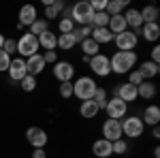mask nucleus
Masks as SVG:
<instances>
[{
	"label": "nucleus",
	"mask_w": 160,
	"mask_h": 158,
	"mask_svg": "<svg viewBox=\"0 0 160 158\" xmlns=\"http://www.w3.org/2000/svg\"><path fill=\"white\" fill-rule=\"evenodd\" d=\"M111 73L115 75H128L137 66V54L135 51H115L109 58Z\"/></svg>",
	"instance_id": "f257e3e1"
},
{
	"label": "nucleus",
	"mask_w": 160,
	"mask_h": 158,
	"mask_svg": "<svg viewBox=\"0 0 160 158\" xmlns=\"http://www.w3.org/2000/svg\"><path fill=\"white\" fill-rule=\"evenodd\" d=\"M96 81L90 77V75H83L79 77L77 81H73V96H77L79 100H90L96 92Z\"/></svg>",
	"instance_id": "f03ea898"
},
{
	"label": "nucleus",
	"mask_w": 160,
	"mask_h": 158,
	"mask_svg": "<svg viewBox=\"0 0 160 158\" xmlns=\"http://www.w3.org/2000/svg\"><path fill=\"white\" fill-rule=\"evenodd\" d=\"M92 7H90V2H77L71 7V11H68V17L75 22V26H90L92 24Z\"/></svg>",
	"instance_id": "7ed1b4c3"
},
{
	"label": "nucleus",
	"mask_w": 160,
	"mask_h": 158,
	"mask_svg": "<svg viewBox=\"0 0 160 158\" xmlns=\"http://www.w3.org/2000/svg\"><path fill=\"white\" fill-rule=\"evenodd\" d=\"M15 43H17V54H19V58H24V60H28L30 56L38 54V38L32 37L30 32L22 34Z\"/></svg>",
	"instance_id": "20e7f679"
},
{
	"label": "nucleus",
	"mask_w": 160,
	"mask_h": 158,
	"mask_svg": "<svg viewBox=\"0 0 160 158\" xmlns=\"http://www.w3.org/2000/svg\"><path fill=\"white\" fill-rule=\"evenodd\" d=\"M122 124V137H130V139H137L145 133V124L139 115H128L126 120L120 122Z\"/></svg>",
	"instance_id": "39448f33"
},
{
	"label": "nucleus",
	"mask_w": 160,
	"mask_h": 158,
	"mask_svg": "<svg viewBox=\"0 0 160 158\" xmlns=\"http://www.w3.org/2000/svg\"><path fill=\"white\" fill-rule=\"evenodd\" d=\"M113 41H115L118 51H132L137 47V43H139V32H135V30H124L120 34H115Z\"/></svg>",
	"instance_id": "423d86ee"
},
{
	"label": "nucleus",
	"mask_w": 160,
	"mask_h": 158,
	"mask_svg": "<svg viewBox=\"0 0 160 158\" xmlns=\"http://www.w3.org/2000/svg\"><path fill=\"white\" fill-rule=\"evenodd\" d=\"M88 64H90V71H92L94 75H98V77H109V75H111L109 56H105V54H96V56H92Z\"/></svg>",
	"instance_id": "0eeeda50"
},
{
	"label": "nucleus",
	"mask_w": 160,
	"mask_h": 158,
	"mask_svg": "<svg viewBox=\"0 0 160 158\" xmlns=\"http://www.w3.org/2000/svg\"><path fill=\"white\" fill-rule=\"evenodd\" d=\"M53 77L58 79V81H73L75 77V66L71 64V62L66 60H58L56 64H53Z\"/></svg>",
	"instance_id": "6e6552de"
},
{
	"label": "nucleus",
	"mask_w": 160,
	"mask_h": 158,
	"mask_svg": "<svg viewBox=\"0 0 160 158\" xmlns=\"http://www.w3.org/2000/svg\"><path fill=\"white\" fill-rule=\"evenodd\" d=\"M105 111H107L109 120H120V118H124V115H126L128 105H126L124 100H120L118 96H113V98H109V100H107V107H105Z\"/></svg>",
	"instance_id": "1a4fd4ad"
},
{
	"label": "nucleus",
	"mask_w": 160,
	"mask_h": 158,
	"mask_svg": "<svg viewBox=\"0 0 160 158\" xmlns=\"http://www.w3.org/2000/svg\"><path fill=\"white\" fill-rule=\"evenodd\" d=\"M102 139H107V141H118V139H122V124L120 120H107L102 122Z\"/></svg>",
	"instance_id": "9d476101"
},
{
	"label": "nucleus",
	"mask_w": 160,
	"mask_h": 158,
	"mask_svg": "<svg viewBox=\"0 0 160 158\" xmlns=\"http://www.w3.org/2000/svg\"><path fill=\"white\" fill-rule=\"evenodd\" d=\"M26 139H28V143L32 147H45L47 141H49L47 133H45L43 128H38V126H30V128L26 130Z\"/></svg>",
	"instance_id": "9b49d317"
},
{
	"label": "nucleus",
	"mask_w": 160,
	"mask_h": 158,
	"mask_svg": "<svg viewBox=\"0 0 160 158\" xmlns=\"http://www.w3.org/2000/svg\"><path fill=\"white\" fill-rule=\"evenodd\" d=\"M9 79L11 81H22L26 75H28V69H26V60L24 58H13L11 64H9Z\"/></svg>",
	"instance_id": "f8f14e48"
},
{
	"label": "nucleus",
	"mask_w": 160,
	"mask_h": 158,
	"mask_svg": "<svg viewBox=\"0 0 160 158\" xmlns=\"http://www.w3.org/2000/svg\"><path fill=\"white\" fill-rule=\"evenodd\" d=\"M113 96H118L120 100H124L126 105H128V103H135L137 98H139L137 85H130L128 81H126V84H120L118 88H115V94H113Z\"/></svg>",
	"instance_id": "ddd939ff"
},
{
	"label": "nucleus",
	"mask_w": 160,
	"mask_h": 158,
	"mask_svg": "<svg viewBox=\"0 0 160 158\" xmlns=\"http://www.w3.org/2000/svg\"><path fill=\"white\" fill-rule=\"evenodd\" d=\"M17 17H19V22H17V24H22L24 28H26V26L30 28V26L38 19L37 7H34V4H24V7L19 9V15H17Z\"/></svg>",
	"instance_id": "4468645a"
},
{
	"label": "nucleus",
	"mask_w": 160,
	"mask_h": 158,
	"mask_svg": "<svg viewBox=\"0 0 160 158\" xmlns=\"http://www.w3.org/2000/svg\"><path fill=\"white\" fill-rule=\"evenodd\" d=\"M26 69H28V75H32V77L41 75L45 71V60H43V56H41V54L30 56V58L26 60Z\"/></svg>",
	"instance_id": "2eb2a0df"
},
{
	"label": "nucleus",
	"mask_w": 160,
	"mask_h": 158,
	"mask_svg": "<svg viewBox=\"0 0 160 158\" xmlns=\"http://www.w3.org/2000/svg\"><path fill=\"white\" fill-rule=\"evenodd\" d=\"M124 19H126V26L130 28V30H135V32H139L141 30V26H143V19H141V13H139V9H128L126 13H122Z\"/></svg>",
	"instance_id": "dca6fc26"
},
{
	"label": "nucleus",
	"mask_w": 160,
	"mask_h": 158,
	"mask_svg": "<svg viewBox=\"0 0 160 158\" xmlns=\"http://www.w3.org/2000/svg\"><path fill=\"white\" fill-rule=\"evenodd\" d=\"M92 152H94V156H96V158H109V156H113L111 141H107V139H96V141L92 143Z\"/></svg>",
	"instance_id": "f3484780"
},
{
	"label": "nucleus",
	"mask_w": 160,
	"mask_h": 158,
	"mask_svg": "<svg viewBox=\"0 0 160 158\" xmlns=\"http://www.w3.org/2000/svg\"><path fill=\"white\" fill-rule=\"evenodd\" d=\"M141 120H143L145 126H158L160 124V107L158 105H149V107H145Z\"/></svg>",
	"instance_id": "a211bd4d"
},
{
	"label": "nucleus",
	"mask_w": 160,
	"mask_h": 158,
	"mask_svg": "<svg viewBox=\"0 0 160 158\" xmlns=\"http://www.w3.org/2000/svg\"><path fill=\"white\" fill-rule=\"evenodd\" d=\"M98 105L90 98V100H81V105H79V115L81 118H86V120H92V118H96L98 115Z\"/></svg>",
	"instance_id": "6ab92c4d"
},
{
	"label": "nucleus",
	"mask_w": 160,
	"mask_h": 158,
	"mask_svg": "<svg viewBox=\"0 0 160 158\" xmlns=\"http://www.w3.org/2000/svg\"><path fill=\"white\" fill-rule=\"evenodd\" d=\"M139 73H141V77L145 79V81H152L156 75L160 73V69H158V64H154V62H149V60H145V62H141L139 64V69H137Z\"/></svg>",
	"instance_id": "aec40b11"
},
{
	"label": "nucleus",
	"mask_w": 160,
	"mask_h": 158,
	"mask_svg": "<svg viewBox=\"0 0 160 158\" xmlns=\"http://www.w3.org/2000/svg\"><path fill=\"white\" fill-rule=\"evenodd\" d=\"M38 38V47H43L45 51H56V43H58V34H53L51 30L43 32Z\"/></svg>",
	"instance_id": "412c9836"
},
{
	"label": "nucleus",
	"mask_w": 160,
	"mask_h": 158,
	"mask_svg": "<svg viewBox=\"0 0 160 158\" xmlns=\"http://www.w3.org/2000/svg\"><path fill=\"white\" fill-rule=\"evenodd\" d=\"M139 34H143V38L149 41V43H156L160 38V26L158 24H143L141 30H139Z\"/></svg>",
	"instance_id": "4be33fe9"
},
{
	"label": "nucleus",
	"mask_w": 160,
	"mask_h": 158,
	"mask_svg": "<svg viewBox=\"0 0 160 158\" xmlns=\"http://www.w3.org/2000/svg\"><path fill=\"white\" fill-rule=\"evenodd\" d=\"M107 28H109V32L113 34V37H115V34H120V32H124V30H128L124 15H113V17H109V24H107Z\"/></svg>",
	"instance_id": "5701e85b"
},
{
	"label": "nucleus",
	"mask_w": 160,
	"mask_h": 158,
	"mask_svg": "<svg viewBox=\"0 0 160 158\" xmlns=\"http://www.w3.org/2000/svg\"><path fill=\"white\" fill-rule=\"evenodd\" d=\"M92 41H96L98 45H107L113 41V34L109 32V28H92V34H90Z\"/></svg>",
	"instance_id": "b1692460"
},
{
	"label": "nucleus",
	"mask_w": 160,
	"mask_h": 158,
	"mask_svg": "<svg viewBox=\"0 0 160 158\" xmlns=\"http://www.w3.org/2000/svg\"><path fill=\"white\" fill-rule=\"evenodd\" d=\"M139 13H141V19H143V24H158V17H160L158 7L149 4V7H143V9H141Z\"/></svg>",
	"instance_id": "393cba45"
},
{
	"label": "nucleus",
	"mask_w": 160,
	"mask_h": 158,
	"mask_svg": "<svg viewBox=\"0 0 160 158\" xmlns=\"http://www.w3.org/2000/svg\"><path fill=\"white\" fill-rule=\"evenodd\" d=\"M62 11H64V2H62V0H51V4L45 7V19L51 22V19H56V17H60Z\"/></svg>",
	"instance_id": "a878e982"
},
{
	"label": "nucleus",
	"mask_w": 160,
	"mask_h": 158,
	"mask_svg": "<svg viewBox=\"0 0 160 158\" xmlns=\"http://www.w3.org/2000/svg\"><path fill=\"white\" fill-rule=\"evenodd\" d=\"M126 7H128V2H126V0H107L105 13H107L109 17H113V15H122Z\"/></svg>",
	"instance_id": "bb28decb"
},
{
	"label": "nucleus",
	"mask_w": 160,
	"mask_h": 158,
	"mask_svg": "<svg viewBox=\"0 0 160 158\" xmlns=\"http://www.w3.org/2000/svg\"><path fill=\"white\" fill-rule=\"evenodd\" d=\"M137 94L141 98H145V100L148 98H154L156 96V85L152 84V81H141V84L137 85Z\"/></svg>",
	"instance_id": "cd10ccee"
},
{
	"label": "nucleus",
	"mask_w": 160,
	"mask_h": 158,
	"mask_svg": "<svg viewBox=\"0 0 160 158\" xmlns=\"http://www.w3.org/2000/svg\"><path fill=\"white\" fill-rule=\"evenodd\" d=\"M47 30H49V22H47L45 17H38L37 22L28 28V32H30L32 37H41V34H43V32H47Z\"/></svg>",
	"instance_id": "c85d7f7f"
},
{
	"label": "nucleus",
	"mask_w": 160,
	"mask_h": 158,
	"mask_svg": "<svg viewBox=\"0 0 160 158\" xmlns=\"http://www.w3.org/2000/svg\"><path fill=\"white\" fill-rule=\"evenodd\" d=\"M81 51H83V56L92 58V56L100 54V45L96 41H92V38H86V41H81Z\"/></svg>",
	"instance_id": "c756f323"
},
{
	"label": "nucleus",
	"mask_w": 160,
	"mask_h": 158,
	"mask_svg": "<svg viewBox=\"0 0 160 158\" xmlns=\"http://www.w3.org/2000/svg\"><path fill=\"white\" fill-rule=\"evenodd\" d=\"M77 45V41H75L73 32L71 34H58V43H56V47H60L62 51H68V49H73Z\"/></svg>",
	"instance_id": "7c9ffc66"
},
{
	"label": "nucleus",
	"mask_w": 160,
	"mask_h": 158,
	"mask_svg": "<svg viewBox=\"0 0 160 158\" xmlns=\"http://www.w3.org/2000/svg\"><path fill=\"white\" fill-rule=\"evenodd\" d=\"M90 34H92V26H75V30H73V37L77 43L90 38Z\"/></svg>",
	"instance_id": "2f4dec72"
},
{
	"label": "nucleus",
	"mask_w": 160,
	"mask_h": 158,
	"mask_svg": "<svg viewBox=\"0 0 160 158\" xmlns=\"http://www.w3.org/2000/svg\"><path fill=\"white\" fill-rule=\"evenodd\" d=\"M107 24H109V15L105 11H100V13H94L92 15V28H107Z\"/></svg>",
	"instance_id": "473e14b6"
},
{
	"label": "nucleus",
	"mask_w": 160,
	"mask_h": 158,
	"mask_svg": "<svg viewBox=\"0 0 160 158\" xmlns=\"http://www.w3.org/2000/svg\"><path fill=\"white\" fill-rule=\"evenodd\" d=\"M92 100L98 105V109H105V107H107V100H109V98H107V90H105V88H96Z\"/></svg>",
	"instance_id": "72a5a7b5"
},
{
	"label": "nucleus",
	"mask_w": 160,
	"mask_h": 158,
	"mask_svg": "<svg viewBox=\"0 0 160 158\" xmlns=\"http://www.w3.org/2000/svg\"><path fill=\"white\" fill-rule=\"evenodd\" d=\"M58 28H60V34H71L75 30V22L66 15V17H62L60 22H58Z\"/></svg>",
	"instance_id": "f704fd0d"
},
{
	"label": "nucleus",
	"mask_w": 160,
	"mask_h": 158,
	"mask_svg": "<svg viewBox=\"0 0 160 158\" xmlns=\"http://www.w3.org/2000/svg\"><path fill=\"white\" fill-rule=\"evenodd\" d=\"M19 85H22V90H24V92H34L38 84H37V77H32V75H26L24 79L19 81Z\"/></svg>",
	"instance_id": "c9c22d12"
},
{
	"label": "nucleus",
	"mask_w": 160,
	"mask_h": 158,
	"mask_svg": "<svg viewBox=\"0 0 160 158\" xmlns=\"http://www.w3.org/2000/svg\"><path fill=\"white\" fill-rule=\"evenodd\" d=\"M58 92H60V96L64 98V100L73 98V81H62L60 88H58Z\"/></svg>",
	"instance_id": "e433bc0d"
},
{
	"label": "nucleus",
	"mask_w": 160,
	"mask_h": 158,
	"mask_svg": "<svg viewBox=\"0 0 160 158\" xmlns=\"http://www.w3.org/2000/svg\"><path fill=\"white\" fill-rule=\"evenodd\" d=\"M111 150H113V154H126L128 152V143L124 139H118V141L111 143Z\"/></svg>",
	"instance_id": "4c0bfd02"
},
{
	"label": "nucleus",
	"mask_w": 160,
	"mask_h": 158,
	"mask_svg": "<svg viewBox=\"0 0 160 158\" xmlns=\"http://www.w3.org/2000/svg\"><path fill=\"white\" fill-rule=\"evenodd\" d=\"M2 51L7 54V56H11L17 51V43H15V38H4V45H2Z\"/></svg>",
	"instance_id": "58836bf2"
},
{
	"label": "nucleus",
	"mask_w": 160,
	"mask_h": 158,
	"mask_svg": "<svg viewBox=\"0 0 160 158\" xmlns=\"http://www.w3.org/2000/svg\"><path fill=\"white\" fill-rule=\"evenodd\" d=\"M141 81H145V79L141 77V73H139L137 69H132V71L128 73V84H130V85H139Z\"/></svg>",
	"instance_id": "ea45409f"
},
{
	"label": "nucleus",
	"mask_w": 160,
	"mask_h": 158,
	"mask_svg": "<svg viewBox=\"0 0 160 158\" xmlns=\"http://www.w3.org/2000/svg\"><path fill=\"white\" fill-rule=\"evenodd\" d=\"M9 64H11V56H7V54L0 49V73L9 71Z\"/></svg>",
	"instance_id": "a19ab883"
},
{
	"label": "nucleus",
	"mask_w": 160,
	"mask_h": 158,
	"mask_svg": "<svg viewBox=\"0 0 160 158\" xmlns=\"http://www.w3.org/2000/svg\"><path fill=\"white\" fill-rule=\"evenodd\" d=\"M90 7H92V11H94V13H100V11H105L107 0H92V2H90Z\"/></svg>",
	"instance_id": "79ce46f5"
},
{
	"label": "nucleus",
	"mask_w": 160,
	"mask_h": 158,
	"mask_svg": "<svg viewBox=\"0 0 160 158\" xmlns=\"http://www.w3.org/2000/svg\"><path fill=\"white\" fill-rule=\"evenodd\" d=\"M43 60H45V64H56L58 62V51H45Z\"/></svg>",
	"instance_id": "37998d69"
},
{
	"label": "nucleus",
	"mask_w": 160,
	"mask_h": 158,
	"mask_svg": "<svg viewBox=\"0 0 160 158\" xmlns=\"http://www.w3.org/2000/svg\"><path fill=\"white\" fill-rule=\"evenodd\" d=\"M32 158H47L45 147H34V150H32Z\"/></svg>",
	"instance_id": "c03bdc74"
},
{
	"label": "nucleus",
	"mask_w": 160,
	"mask_h": 158,
	"mask_svg": "<svg viewBox=\"0 0 160 158\" xmlns=\"http://www.w3.org/2000/svg\"><path fill=\"white\" fill-rule=\"evenodd\" d=\"M149 62H154V64H158L160 62V47L158 45H154V49H152V60Z\"/></svg>",
	"instance_id": "a18cd8bd"
},
{
	"label": "nucleus",
	"mask_w": 160,
	"mask_h": 158,
	"mask_svg": "<svg viewBox=\"0 0 160 158\" xmlns=\"http://www.w3.org/2000/svg\"><path fill=\"white\" fill-rule=\"evenodd\" d=\"M152 135H154V139H158V137H160V128H158V126H154V130H152Z\"/></svg>",
	"instance_id": "49530a36"
},
{
	"label": "nucleus",
	"mask_w": 160,
	"mask_h": 158,
	"mask_svg": "<svg viewBox=\"0 0 160 158\" xmlns=\"http://www.w3.org/2000/svg\"><path fill=\"white\" fill-rule=\"evenodd\" d=\"M154 158H160V147H154Z\"/></svg>",
	"instance_id": "de8ad7c7"
},
{
	"label": "nucleus",
	"mask_w": 160,
	"mask_h": 158,
	"mask_svg": "<svg viewBox=\"0 0 160 158\" xmlns=\"http://www.w3.org/2000/svg\"><path fill=\"white\" fill-rule=\"evenodd\" d=\"M2 45H4V34H0V49H2Z\"/></svg>",
	"instance_id": "09e8293b"
}]
</instances>
